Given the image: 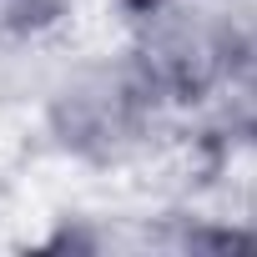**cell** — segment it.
<instances>
[{
    "instance_id": "cell-5",
    "label": "cell",
    "mask_w": 257,
    "mask_h": 257,
    "mask_svg": "<svg viewBox=\"0 0 257 257\" xmlns=\"http://www.w3.org/2000/svg\"><path fill=\"white\" fill-rule=\"evenodd\" d=\"M242 227H247V237H252V247H257V182H252L247 197H242Z\"/></svg>"
},
{
    "instance_id": "cell-1",
    "label": "cell",
    "mask_w": 257,
    "mask_h": 257,
    "mask_svg": "<svg viewBox=\"0 0 257 257\" xmlns=\"http://www.w3.org/2000/svg\"><path fill=\"white\" fill-rule=\"evenodd\" d=\"M172 116L167 96L137 66L132 51L76 56L41 81L46 142L81 167H126L162 137Z\"/></svg>"
},
{
    "instance_id": "cell-2",
    "label": "cell",
    "mask_w": 257,
    "mask_h": 257,
    "mask_svg": "<svg viewBox=\"0 0 257 257\" xmlns=\"http://www.w3.org/2000/svg\"><path fill=\"white\" fill-rule=\"evenodd\" d=\"M126 51L172 111H197L247 61L227 0H132Z\"/></svg>"
},
{
    "instance_id": "cell-4",
    "label": "cell",
    "mask_w": 257,
    "mask_h": 257,
    "mask_svg": "<svg viewBox=\"0 0 257 257\" xmlns=\"http://www.w3.org/2000/svg\"><path fill=\"white\" fill-rule=\"evenodd\" d=\"M227 6H232V21L247 41V56H257V0H227Z\"/></svg>"
},
{
    "instance_id": "cell-3",
    "label": "cell",
    "mask_w": 257,
    "mask_h": 257,
    "mask_svg": "<svg viewBox=\"0 0 257 257\" xmlns=\"http://www.w3.org/2000/svg\"><path fill=\"white\" fill-rule=\"evenodd\" d=\"M192 116L217 157H257V56H247Z\"/></svg>"
}]
</instances>
